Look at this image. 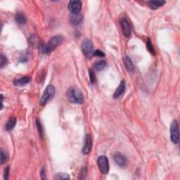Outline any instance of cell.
<instances>
[{
	"label": "cell",
	"mask_w": 180,
	"mask_h": 180,
	"mask_svg": "<svg viewBox=\"0 0 180 180\" xmlns=\"http://www.w3.org/2000/svg\"><path fill=\"white\" fill-rule=\"evenodd\" d=\"M64 37L62 35L52 37L46 45H43L42 47V51L44 54L51 53L64 42Z\"/></svg>",
	"instance_id": "6da1fadb"
},
{
	"label": "cell",
	"mask_w": 180,
	"mask_h": 180,
	"mask_svg": "<svg viewBox=\"0 0 180 180\" xmlns=\"http://www.w3.org/2000/svg\"><path fill=\"white\" fill-rule=\"evenodd\" d=\"M67 98L72 103L82 104L84 103V97L82 93L74 87H70L68 90Z\"/></svg>",
	"instance_id": "7a4b0ae2"
},
{
	"label": "cell",
	"mask_w": 180,
	"mask_h": 180,
	"mask_svg": "<svg viewBox=\"0 0 180 180\" xmlns=\"http://www.w3.org/2000/svg\"><path fill=\"white\" fill-rule=\"evenodd\" d=\"M81 49L84 56L87 59H91L94 56V45L92 41L89 40H84L82 42L81 44Z\"/></svg>",
	"instance_id": "3957f363"
},
{
	"label": "cell",
	"mask_w": 180,
	"mask_h": 180,
	"mask_svg": "<svg viewBox=\"0 0 180 180\" xmlns=\"http://www.w3.org/2000/svg\"><path fill=\"white\" fill-rule=\"evenodd\" d=\"M54 94H55V88L53 85L49 84L45 89L44 93H43L42 98L40 100V104L42 106H44L48 102L49 100L54 97Z\"/></svg>",
	"instance_id": "277c9868"
},
{
	"label": "cell",
	"mask_w": 180,
	"mask_h": 180,
	"mask_svg": "<svg viewBox=\"0 0 180 180\" xmlns=\"http://www.w3.org/2000/svg\"><path fill=\"white\" fill-rule=\"evenodd\" d=\"M170 136L171 140L174 144H177L179 143V124L177 120H174L170 126Z\"/></svg>",
	"instance_id": "5b68a950"
},
{
	"label": "cell",
	"mask_w": 180,
	"mask_h": 180,
	"mask_svg": "<svg viewBox=\"0 0 180 180\" xmlns=\"http://www.w3.org/2000/svg\"><path fill=\"white\" fill-rule=\"evenodd\" d=\"M98 165L101 173L103 175L107 174L109 171V162L106 155H101L98 158Z\"/></svg>",
	"instance_id": "8992f818"
},
{
	"label": "cell",
	"mask_w": 180,
	"mask_h": 180,
	"mask_svg": "<svg viewBox=\"0 0 180 180\" xmlns=\"http://www.w3.org/2000/svg\"><path fill=\"white\" fill-rule=\"evenodd\" d=\"M68 9L72 14H78L82 9V2L79 0L70 1L68 4Z\"/></svg>",
	"instance_id": "52a82bcc"
},
{
	"label": "cell",
	"mask_w": 180,
	"mask_h": 180,
	"mask_svg": "<svg viewBox=\"0 0 180 180\" xmlns=\"http://www.w3.org/2000/svg\"><path fill=\"white\" fill-rule=\"evenodd\" d=\"M92 147V139L90 134H87L84 138L83 148H82V153L87 155L90 153Z\"/></svg>",
	"instance_id": "ba28073f"
},
{
	"label": "cell",
	"mask_w": 180,
	"mask_h": 180,
	"mask_svg": "<svg viewBox=\"0 0 180 180\" xmlns=\"http://www.w3.org/2000/svg\"><path fill=\"white\" fill-rule=\"evenodd\" d=\"M121 28H122L123 34L127 38H129L132 32L131 26H130L129 21L126 18H123L121 21Z\"/></svg>",
	"instance_id": "9c48e42d"
},
{
	"label": "cell",
	"mask_w": 180,
	"mask_h": 180,
	"mask_svg": "<svg viewBox=\"0 0 180 180\" xmlns=\"http://www.w3.org/2000/svg\"><path fill=\"white\" fill-rule=\"evenodd\" d=\"M114 160L119 166L123 167L127 165V160L125 156L120 153H116L114 155Z\"/></svg>",
	"instance_id": "30bf717a"
},
{
	"label": "cell",
	"mask_w": 180,
	"mask_h": 180,
	"mask_svg": "<svg viewBox=\"0 0 180 180\" xmlns=\"http://www.w3.org/2000/svg\"><path fill=\"white\" fill-rule=\"evenodd\" d=\"M125 82L124 80H123V81L120 82V85H119L118 87L116 89V92L114 93V95H113L114 98L117 99L118 98V97H120L121 95L125 92Z\"/></svg>",
	"instance_id": "8fae6325"
},
{
	"label": "cell",
	"mask_w": 180,
	"mask_h": 180,
	"mask_svg": "<svg viewBox=\"0 0 180 180\" xmlns=\"http://www.w3.org/2000/svg\"><path fill=\"white\" fill-rule=\"evenodd\" d=\"M30 81V78L29 77H23L16 79L14 81V84L16 86H23L29 83Z\"/></svg>",
	"instance_id": "7c38bea8"
},
{
	"label": "cell",
	"mask_w": 180,
	"mask_h": 180,
	"mask_svg": "<svg viewBox=\"0 0 180 180\" xmlns=\"http://www.w3.org/2000/svg\"><path fill=\"white\" fill-rule=\"evenodd\" d=\"M165 4V2L162 1V0H158V1H150L149 2V5L151 9L156 10L158 8L161 7Z\"/></svg>",
	"instance_id": "4fadbf2b"
},
{
	"label": "cell",
	"mask_w": 180,
	"mask_h": 180,
	"mask_svg": "<svg viewBox=\"0 0 180 180\" xmlns=\"http://www.w3.org/2000/svg\"><path fill=\"white\" fill-rule=\"evenodd\" d=\"M82 16L80 14H72L70 17V22L73 25H78L82 23Z\"/></svg>",
	"instance_id": "5bb4252c"
},
{
	"label": "cell",
	"mask_w": 180,
	"mask_h": 180,
	"mask_svg": "<svg viewBox=\"0 0 180 180\" xmlns=\"http://www.w3.org/2000/svg\"><path fill=\"white\" fill-rule=\"evenodd\" d=\"M16 122H17V120L15 117H12V118H11L6 124L5 129L6 131H10V130H12L13 129H14V127L16 126Z\"/></svg>",
	"instance_id": "9a60e30c"
},
{
	"label": "cell",
	"mask_w": 180,
	"mask_h": 180,
	"mask_svg": "<svg viewBox=\"0 0 180 180\" xmlns=\"http://www.w3.org/2000/svg\"><path fill=\"white\" fill-rule=\"evenodd\" d=\"M125 66L128 72H133L134 70V64L129 56H126L125 58Z\"/></svg>",
	"instance_id": "2e32d148"
},
{
	"label": "cell",
	"mask_w": 180,
	"mask_h": 180,
	"mask_svg": "<svg viewBox=\"0 0 180 180\" xmlns=\"http://www.w3.org/2000/svg\"><path fill=\"white\" fill-rule=\"evenodd\" d=\"M15 20H16V23L18 24L22 25V24H25L26 23V17L25 16V15L22 14V13H18L15 16Z\"/></svg>",
	"instance_id": "e0dca14e"
},
{
	"label": "cell",
	"mask_w": 180,
	"mask_h": 180,
	"mask_svg": "<svg viewBox=\"0 0 180 180\" xmlns=\"http://www.w3.org/2000/svg\"><path fill=\"white\" fill-rule=\"evenodd\" d=\"M106 66H107V63L106 62V61H99L94 64V68L97 71H101L103 70Z\"/></svg>",
	"instance_id": "ac0fdd59"
},
{
	"label": "cell",
	"mask_w": 180,
	"mask_h": 180,
	"mask_svg": "<svg viewBox=\"0 0 180 180\" xmlns=\"http://www.w3.org/2000/svg\"><path fill=\"white\" fill-rule=\"evenodd\" d=\"M146 47H147V49H148V51L150 52L151 54H152L153 55H155V49H154V47H153L152 42H151V41L149 38H148V40H147Z\"/></svg>",
	"instance_id": "d6986e66"
},
{
	"label": "cell",
	"mask_w": 180,
	"mask_h": 180,
	"mask_svg": "<svg viewBox=\"0 0 180 180\" xmlns=\"http://www.w3.org/2000/svg\"><path fill=\"white\" fill-rule=\"evenodd\" d=\"M36 125H37V128H38V133L40 134V136L41 138H42L43 134H44V130H43L42 124H41L40 121L39 119H37L36 120Z\"/></svg>",
	"instance_id": "ffe728a7"
},
{
	"label": "cell",
	"mask_w": 180,
	"mask_h": 180,
	"mask_svg": "<svg viewBox=\"0 0 180 180\" xmlns=\"http://www.w3.org/2000/svg\"><path fill=\"white\" fill-rule=\"evenodd\" d=\"M54 179H69L70 177L68 174L66 173H58L57 175H55L54 177Z\"/></svg>",
	"instance_id": "44dd1931"
},
{
	"label": "cell",
	"mask_w": 180,
	"mask_h": 180,
	"mask_svg": "<svg viewBox=\"0 0 180 180\" xmlns=\"http://www.w3.org/2000/svg\"><path fill=\"white\" fill-rule=\"evenodd\" d=\"M89 75H90V80L92 84H94L96 82V75H95L94 71L92 69L89 70Z\"/></svg>",
	"instance_id": "7402d4cb"
},
{
	"label": "cell",
	"mask_w": 180,
	"mask_h": 180,
	"mask_svg": "<svg viewBox=\"0 0 180 180\" xmlns=\"http://www.w3.org/2000/svg\"><path fill=\"white\" fill-rule=\"evenodd\" d=\"M6 63H7V58L4 54H1V56H0V67L3 68L6 64Z\"/></svg>",
	"instance_id": "603a6c76"
},
{
	"label": "cell",
	"mask_w": 180,
	"mask_h": 180,
	"mask_svg": "<svg viewBox=\"0 0 180 180\" xmlns=\"http://www.w3.org/2000/svg\"><path fill=\"white\" fill-rule=\"evenodd\" d=\"M8 160V155L6 153H4V151H1V163L4 164V162H6Z\"/></svg>",
	"instance_id": "cb8c5ba5"
},
{
	"label": "cell",
	"mask_w": 180,
	"mask_h": 180,
	"mask_svg": "<svg viewBox=\"0 0 180 180\" xmlns=\"http://www.w3.org/2000/svg\"><path fill=\"white\" fill-rule=\"evenodd\" d=\"M94 56H98V57H103V56H105V54L102 51L99 50V49H97L94 52Z\"/></svg>",
	"instance_id": "d4e9b609"
},
{
	"label": "cell",
	"mask_w": 180,
	"mask_h": 180,
	"mask_svg": "<svg viewBox=\"0 0 180 180\" xmlns=\"http://www.w3.org/2000/svg\"><path fill=\"white\" fill-rule=\"evenodd\" d=\"M8 174H9V167L7 166L4 170V178L5 180H7L8 179Z\"/></svg>",
	"instance_id": "484cf974"
},
{
	"label": "cell",
	"mask_w": 180,
	"mask_h": 180,
	"mask_svg": "<svg viewBox=\"0 0 180 180\" xmlns=\"http://www.w3.org/2000/svg\"><path fill=\"white\" fill-rule=\"evenodd\" d=\"M40 175H41V178H42V179H46V175H45L44 168L42 169V170H41V172H40Z\"/></svg>",
	"instance_id": "4316f807"
}]
</instances>
